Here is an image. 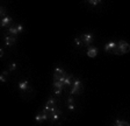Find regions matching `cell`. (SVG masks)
Wrapping results in <instances>:
<instances>
[{
  "label": "cell",
  "instance_id": "1",
  "mask_svg": "<svg viewBox=\"0 0 130 126\" xmlns=\"http://www.w3.org/2000/svg\"><path fill=\"white\" fill-rule=\"evenodd\" d=\"M130 52V44L125 41L117 42V54L116 55H123Z\"/></svg>",
  "mask_w": 130,
  "mask_h": 126
},
{
  "label": "cell",
  "instance_id": "2",
  "mask_svg": "<svg viewBox=\"0 0 130 126\" xmlns=\"http://www.w3.org/2000/svg\"><path fill=\"white\" fill-rule=\"evenodd\" d=\"M56 102H55V99L54 98H50L48 102H46V104H45V106H44V109H43V111L44 112H46L48 115H51V113H54L55 111H56ZM50 117V116H49Z\"/></svg>",
  "mask_w": 130,
  "mask_h": 126
},
{
  "label": "cell",
  "instance_id": "3",
  "mask_svg": "<svg viewBox=\"0 0 130 126\" xmlns=\"http://www.w3.org/2000/svg\"><path fill=\"white\" fill-rule=\"evenodd\" d=\"M65 77H66V74H65V71L63 70L62 68H58V67H57V68L55 69L54 81H59V82H62L63 84H64Z\"/></svg>",
  "mask_w": 130,
  "mask_h": 126
},
{
  "label": "cell",
  "instance_id": "4",
  "mask_svg": "<svg viewBox=\"0 0 130 126\" xmlns=\"http://www.w3.org/2000/svg\"><path fill=\"white\" fill-rule=\"evenodd\" d=\"M81 88H83V84H81V81L76 78V80L73 81V86H72V90L70 91L71 95H77V93L80 92Z\"/></svg>",
  "mask_w": 130,
  "mask_h": 126
},
{
  "label": "cell",
  "instance_id": "5",
  "mask_svg": "<svg viewBox=\"0 0 130 126\" xmlns=\"http://www.w3.org/2000/svg\"><path fill=\"white\" fill-rule=\"evenodd\" d=\"M105 50L107 53H114V54H117V42L110 41V42H108V43H106Z\"/></svg>",
  "mask_w": 130,
  "mask_h": 126
},
{
  "label": "cell",
  "instance_id": "6",
  "mask_svg": "<svg viewBox=\"0 0 130 126\" xmlns=\"http://www.w3.org/2000/svg\"><path fill=\"white\" fill-rule=\"evenodd\" d=\"M80 40L83 41V43H84V44L88 46V44H91V42L93 41V34H91V33L81 34V35H80Z\"/></svg>",
  "mask_w": 130,
  "mask_h": 126
},
{
  "label": "cell",
  "instance_id": "7",
  "mask_svg": "<svg viewBox=\"0 0 130 126\" xmlns=\"http://www.w3.org/2000/svg\"><path fill=\"white\" fill-rule=\"evenodd\" d=\"M49 118V115L46 112H44V111H42V113H37L35 117V120L37 121V123H41V121H44V120H48Z\"/></svg>",
  "mask_w": 130,
  "mask_h": 126
},
{
  "label": "cell",
  "instance_id": "8",
  "mask_svg": "<svg viewBox=\"0 0 130 126\" xmlns=\"http://www.w3.org/2000/svg\"><path fill=\"white\" fill-rule=\"evenodd\" d=\"M98 53H99L98 48H95V47H89L88 50H87V56H88V57L94 58L95 56L98 55Z\"/></svg>",
  "mask_w": 130,
  "mask_h": 126
},
{
  "label": "cell",
  "instance_id": "9",
  "mask_svg": "<svg viewBox=\"0 0 130 126\" xmlns=\"http://www.w3.org/2000/svg\"><path fill=\"white\" fill-rule=\"evenodd\" d=\"M18 86H19V89L21 91L29 90V83H28V81H22V82H20L19 84H18Z\"/></svg>",
  "mask_w": 130,
  "mask_h": 126
},
{
  "label": "cell",
  "instance_id": "10",
  "mask_svg": "<svg viewBox=\"0 0 130 126\" xmlns=\"http://www.w3.org/2000/svg\"><path fill=\"white\" fill-rule=\"evenodd\" d=\"M13 22V20H12V18L9 17H5L1 19V23H0V26L1 27H7V26H9Z\"/></svg>",
  "mask_w": 130,
  "mask_h": 126
},
{
  "label": "cell",
  "instance_id": "11",
  "mask_svg": "<svg viewBox=\"0 0 130 126\" xmlns=\"http://www.w3.org/2000/svg\"><path fill=\"white\" fill-rule=\"evenodd\" d=\"M16 39L15 36H12V35H8L5 37V44L6 46H13L14 43H15Z\"/></svg>",
  "mask_w": 130,
  "mask_h": 126
},
{
  "label": "cell",
  "instance_id": "12",
  "mask_svg": "<svg viewBox=\"0 0 130 126\" xmlns=\"http://www.w3.org/2000/svg\"><path fill=\"white\" fill-rule=\"evenodd\" d=\"M60 115H62V111L57 109L54 113H51V115H50V118H51V120H52V121H57L58 119H59Z\"/></svg>",
  "mask_w": 130,
  "mask_h": 126
},
{
  "label": "cell",
  "instance_id": "13",
  "mask_svg": "<svg viewBox=\"0 0 130 126\" xmlns=\"http://www.w3.org/2000/svg\"><path fill=\"white\" fill-rule=\"evenodd\" d=\"M73 76L72 75H66L65 77V81H64V85H71L73 83Z\"/></svg>",
  "mask_w": 130,
  "mask_h": 126
},
{
  "label": "cell",
  "instance_id": "14",
  "mask_svg": "<svg viewBox=\"0 0 130 126\" xmlns=\"http://www.w3.org/2000/svg\"><path fill=\"white\" fill-rule=\"evenodd\" d=\"M8 33L11 34L12 36H16L18 34H19V32H18V29H16V26H11V27L8 28Z\"/></svg>",
  "mask_w": 130,
  "mask_h": 126
},
{
  "label": "cell",
  "instance_id": "15",
  "mask_svg": "<svg viewBox=\"0 0 130 126\" xmlns=\"http://www.w3.org/2000/svg\"><path fill=\"white\" fill-rule=\"evenodd\" d=\"M64 88V84H63L62 82H59V81H54V89H62Z\"/></svg>",
  "mask_w": 130,
  "mask_h": 126
},
{
  "label": "cell",
  "instance_id": "16",
  "mask_svg": "<svg viewBox=\"0 0 130 126\" xmlns=\"http://www.w3.org/2000/svg\"><path fill=\"white\" fill-rule=\"evenodd\" d=\"M8 75V71H4L3 74L0 75V81H1V83H5L6 82V76Z\"/></svg>",
  "mask_w": 130,
  "mask_h": 126
},
{
  "label": "cell",
  "instance_id": "17",
  "mask_svg": "<svg viewBox=\"0 0 130 126\" xmlns=\"http://www.w3.org/2000/svg\"><path fill=\"white\" fill-rule=\"evenodd\" d=\"M16 69V63H11V64H9V68H8V70H9V71H14V70H15Z\"/></svg>",
  "mask_w": 130,
  "mask_h": 126
},
{
  "label": "cell",
  "instance_id": "18",
  "mask_svg": "<svg viewBox=\"0 0 130 126\" xmlns=\"http://www.w3.org/2000/svg\"><path fill=\"white\" fill-rule=\"evenodd\" d=\"M0 15H1L3 18L6 17V9H5V7H0Z\"/></svg>",
  "mask_w": 130,
  "mask_h": 126
},
{
  "label": "cell",
  "instance_id": "19",
  "mask_svg": "<svg viewBox=\"0 0 130 126\" xmlns=\"http://www.w3.org/2000/svg\"><path fill=\"white\" fill-rule=\"evenodd\" d=\"M74 42H76L77 46H81V44H84V43H83V41L80 40V37H76V39H74Z\"/></svg>",
  "mask_w": 130,
  "mask_h": 126
},
{
  "label": "cell",
  "instance_id": "20",
  "mask_svg": "<svg viewBox=\"0 0 130 126\" xmlns=\"http://www.w3.org/2000/svg\"><path fill=\"white\" fill-rule=\"evenodd\" d=\"M16 29H18V32H19V34L20 33H22L23 32V26L20 23V25H16Z\"/></svg>",
  "mask_w": 130,
  "mask_h": 126
},
{
  "label": "cell",
  "instance_id": "21",
  "mask_svg": "<svg viewBox=\"0 0 130 126\" xmlns=\"http://www.w3.org/2000/svg\"><path fill=\"white\" fill-rule=\"evenodd\" d=\"M88 3H89V4H91V5L95 6V5H96V4H100V3H101V1H100V0H89Z\"/></svg>",
  "mask_w": 130,
  "mask_h": 126
},
{
  "label": "cell",
  "instance_id": "22",
  "mask_svg": "<svg viewBox=\"0 0 130 126\" xmlns=\"http://www.w3.org/2000/svg\"><path fill=\"white\" fill-rule=\"evenodd\" d=\"M68 104H74V99H73V97L72 96H70L68 98V102H66Z\"/></svg>",
  "mask_w": 130,
  "mask_h": 126
},
{
  "label": "cell",
  "instance_id": "23",
  "mask_svg": "<svg viewBox=\"0 0 130 126\" xmlns=\"http://www.w3.org/2000/svg\"><path fill=\"white\" fill-rule=\"evenodd\" d=\"M55 93H56V95H57V96H60V93H62V89H55Z\"/></svg>",
  "mask_w": 130,
  "mask_h": 126
},
{
  "label": "cell",
  "instance_id": "24",
  "mask_svg": "<svg viewBox=\"0 0 130 126\" xmlns=\"http://www.w3.org/2000/svg\"><path fill=\"white\" fill-rule=\"evenodd\" d=\"M68 109L71 110V111H73V110L76 109V105L74 104H68Z\"/></svg>",
  "mask_w": 130,
  "mask_h": 126
},
{
  "label": "cell",
  "instance_id": "25",
  "mask_svg": "<svg viewBox=\"0 0 130 126\" xmlns=\"http://www.w3.org/2000/svg\"><path fill=\"white\" fill-rule=\"evenodd\" d=\"M3 56H4V49L0 48V57H3Z\"/></svg>",
  "mask_w": 130,
  "mask_h": 126
}]
</instances>
